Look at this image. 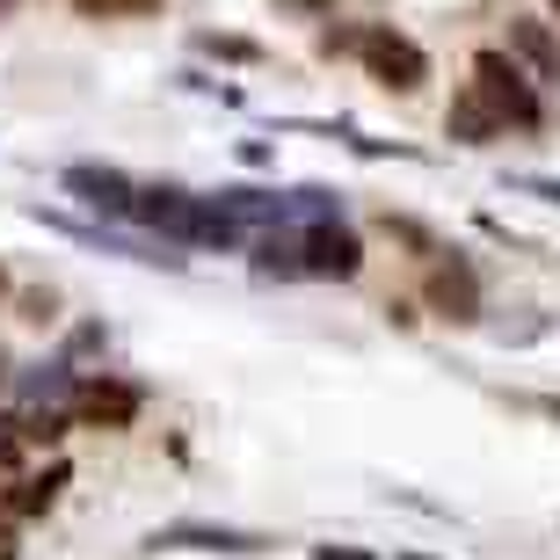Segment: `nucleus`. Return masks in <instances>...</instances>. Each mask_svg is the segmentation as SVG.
Here are the masks:
<instances>
[{
    "label": "nucleus",
    "instance_id": "7",
    "mask_svg": "<svg viewBox=\"0 0 560 560\" xmlns=\"http://www.w3.org/2000/svg\"><path fill=\"white\" fill-rule=\"evenodd\" d=\"M81 15H103V22H139V15H153L161 0H73Z\"/></svg>",
    "mask_w": 560,
    "mask_h": 560
},
{
    "label": "nucleus",
    "instance_id": "6",
    "mask_svg": "<svg viewBox=\"0 0 560 560\" xmlns=\"http://www.w3.org/2000/svg\"><path fill=\"white\" fill-rule=\"evenodd\" d=\"M430 291H436V306H458V313H474V277L458 270V262H452V270H436V277H430Z\"/></svg>",
    "mask_w": 560,
    "mask_h": 560
},
{
    "label": "nucleus",
    "instance_id": "9",
    "mask_svg": "<svg viewBox=\"0 0 560 560\" xmlns=\"http://www.w3.org/2000/svg\"><path fill=\"white\" fill-rule=\"evenodd\" d=\"M51 495H59V474H51V480H30V488L15 495V510H44Z\"/></svg>",
    "mask_w": 560,
    "mask_h": 560
},
{
    "label": "nucleus",
    "instance_id": "11",
    "mask_svg": "<svg viewBox=\"0 0 560 560\" xmlns=\"http://www.w3.org/2000/svg\"><path fill=\"white\" fill-rule=\"evenodd\" d=\"M553 15H560V0H553Z\"/></svg>",
    "mask_w": 560,
    "mask_h": 560
},
{
    "label": "nucleus",
    "instance_id": "1",
    "mask_svg": "<svg viewBox=\"0 0 560 560\" xmlns=\"http://www.w3.org/2000/svg\"><path fill=\"white\" fill-rule=\"evenodd\" d=\"M328 51H357V59L372 66V81L400 88V95H416L422 81H430V59H422L408 37H394V30H328Z\"/></svg>",
    "mask_w": 560,
    "mask_h": 560
},
{
    "label": "nucleus",
    "instance_id": "10",
    "mask_svg": "<svg viewBox=\"0 0 560 560\" xmlns=\"http://www.w3.org/2000/svg\"><path fill=\"white\" fill-rule=\"evenodd\" d=\"M0 458H15V436H8V430H0Z\"/></svg>",
    "mask_w": 560,
    "mask_h": 560
},
{
    "label": "nucleus",
    "instance_id": "2",
    "mask_svg": "<svg viewBox=\"0 0 560 560\" xmlns=\"http://www.w3.org/2000/svg\"><path fill=\"white\" fill-rule=\"evenodd\" d=\"M474 95L495 109L502 131H510V125L532 131V125H539V95H532V81L510 66V51H480V59H474Z\"/></svg>",
    "mask_w": 560,
    "mask_h": 560
},
{
    "label": "nucleus",
    "instance_id": "8",
    "mask_svg": "<svg viewBox=\"0 0 560 560\" xmlns=\"http://www.w3.org/2000/svg\"><path fill=\"white\" fill-rule=\"evenodd\" d=\"M88 416H95V422H125L131 416V394H103V386H95V394H88Z\"/></svg>",
    "mask_w": 560,
    "mask_h": 560
},
{
    "label": "nucleus",
    "instance_id": "5",
    "mask_svg": "<svg viewBox=\"0 0 560 560\" xmlns=\"http://www.w3.org/2000/svg\"><path fill=\"white\" fill-rule=\"evenodd\" d=\"M452 131H458V139H495V109H488V103H480V95H474V88H466V95H458V109H452Z\"/></svg>",
    "mask_w": 560,
    "mask_h": 560
},
{
    "label": "nucleus",
    "instance_id": "4",
    "mask_svg": "<svg viewBox=\"0 0 560 560\" xmlns=\"http://www.w3.org/2000/svg\"><path fill=\"white\" fill-rule=\"evenodd\" d=\"M306 270H320V277H357V233H342V226L306 233Z\"/></svg>",
    "mask_w": 560,
    "mask_h": 560
},
{
    "label": "nucleus",
    "instance_id": "3",
    "mask_svg": "<svg viewBox=\"0 0 560 560\" xmlns=\"http://www.w3.org/2000/svg\"><path fill=\"white\" fill-rule=\"evenodd\" d=\"M510 51H517V59H532V73H539V81H560V44H553V30H546V22L510 15Z\"/></svg>",
    "mask_w": 560,
    "mask_h": 560
}]
</instances>
